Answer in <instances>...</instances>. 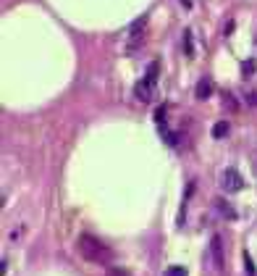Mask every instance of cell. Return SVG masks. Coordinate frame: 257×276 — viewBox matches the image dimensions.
I'll return each instance as SVG.
<instances>
[{
    "label": "cell",
    "mask_w": 257,
    "mask_h": 276,
    "mask_svg": "<svg viewBox=\"0 0 257 276\" xmlns=\"http://www.w3.org/2000/svg\"><path fill=\"white\" fill-rule=\"evenodd\" d=\"M108 276H128V274L121 271V268H111V271H108Z\"/></svg>",
    "instance_id": "5bb4252c"
},
{
    "label": "cell",
    "mask_w": 257,
    "mask_h": 276,
    "mask_svg": "<svg viewBox=\"0 0 257 276\" xmlns=\"http://www.w3.org/2000/svg\"><path fill=\"white\" fill-rule=\"evenodd\" d=\"M241 71H244V76H252L255 74V61H244L241 63Z\"/></svg>",
    "instance_id": "7c38bea8"
},
{
    "label": "cell",
    "mask_w": 257,
    "mask_h": 276,
    "mask_svg": "<svg viewBox=\"0 0 257 276\" xmlns=\"http://www.w3.org/2000/svg\"><path fill=\"white\" fill-rule=\"evenodd\" d=\"M184 53L189 55H194V48H192V32H184Z\"/></svg>",
    "instance_id": "9c48e42d"
},
{
    "label": "cell",
    "mask_w": 257,
    "mask_h": 276,
    "mask_svg": "<svg viewBox=\"0 0 257 276\" xmlns=\"http://www.w3.org/2000/svg\"><path fill=\"white\" fill-rule=\"evenodd\" d=\"M247 105L257 108V89H255V92H249V95H247Z\"/></svg>",
    "instance_id": "4fadbf2b"
},
{
    "label": "cell",
    "mask_w": 257,
    "mask_h": 276,
    "mask_svg": "<svg viewBox=\"0 0 257 276\" xmlns=\"http://www.w3.org/2000/svg\"><path fill=\"white\" fill-rule=\"evenodd\" d=\"M221 184H223V190H226V192H241L244 179H241V174L236 169H226V171H223V176H221Z\"/></svg>",
    "instance_id": "7a4b0ae2"
},
{
    "label": "cell",
    "mask_w": 257,
    "mask_h": 276,
    "mask_svg": "<svg viewBox=\"0 0 257 276\" xmlns=\"http://www.w3.org/2000/svg\"><path fill=\"white\" fill-rule=\"evenodd\" d=\"M213 255H215V268L218 271H223V242H221V237H213Z\"/></svg>",
    "instance_id": "8992f818"
},
{
    "label": "cell",
    "mask_w": 257,
    "mask_h": 276,
    "mask_svg": "<svg viewBox=\"0 0 257 276\" xmlns=\"http://www.w3.org/2000/svg\"><path fill=\"white\" fill-rule=\"evenodd\" d=\"M194 95H197V100H208L210 95H213V82H210L208 76H205V79H200V85H197Z\"/></svg>",
    "instance_id": "5b68a950"
},
{
    "label": "cell",
    "mask_w": 257,
    "mask_h": 276,
    "mask_svg": "<svg viewBox=\"0 0 257 276\" xmlns=\"http://www.w3.org/2000/svg\"><path fill=\"white\" fill-rule=\"evenodd\" d=\"M79 253H81V258L89 260V263H97V266H108V263L113 260V253H111V247L108 245H102L100 240H95L92 234H81L79 237Z\"/></svg>",
    "instance_id": "6da1fadb"
},
{
    "label": "cell",
    "mask_w": 257,
    "mask_h": 276,
    "mask_svg": "<svg viewBox=\"0 0 257 276\" xmlns=\"http://www.w3.org/2000/svg\"><path fill=\"white\" fill-rule=\"evenodd\" d=\"M215 208H218V210H223V213H226L228 218H234V216H236L234 210H231L228 205H226V200H215Z\"/></svg>",
    "instance_id": "30bf717a"
},
{
    "label": "cell",
    "mask_w": 257,
    "mask_h": 276,
    "mask_svg": "<svg viewBox=\"0 0 257 276\" xmlns=\"http://www.w3.org/2000/svg\"><path fill=\"white\" fill-rule=\"evenodd\" d=\"M134 95H137V100H139V103H150V100H152V95H155V85H150L147 79L137 82V87H134Z\"/></svg>",
    "instance_id": "277c9868"
},
{
    "label": "cell",
    "mask_w": 257,
    "mask_h": 276,
    "mask_svg": "<svg viewBox=\"0 0 257 276\" xmlns=\"http://www.w3.org/2000/svg\"><path fill=\"white\" fill-rule=\"evenodd\" d=\"M247 271L255 274V266H252V258H249V255H247Z\"/></svg>",
    "instance_id": "9a60e30c"
},
{
    "label": "cell",
    "mask_w": 257,
    "mask_h": 276,
    "mask_svg": "<svg viewBox=\"0 0 257 276\" xmlns=\"http://www.w3.org/2000/svg\"><path fill=\"white\" fill-rule=\"evenodd\" d=\"M165 276H186V268L184 266H171L168 271H165Z\"/></svg>",
    "instance_id": "8fae6325"
},
{
    "label": "cell",
    "mask_w": 257,
    "mask_h": 276,
    "mask_svg": "<svg viewBox=\"0 0 257 276\" xmlns=\"http://www.w3.org/2000/svg\"><path fill=\"white\" fill-rule=\"evenodd\" d=\"M231 132V126H228V121H218V124L213 126V137L215 139H221V137H226V134Z\"/></svg>",
    "instance_id": "52a82bcc"
},
{
    "label": "cell",
    "mask_w": 257,
    "mask_h": 276,
    "mask_svg": "<svg viewBox=\"0 0 257 276\" xmlns=\"http://www.w3.org/2000/svg\"><path fill=\"white\" fill-rule=\"evenodd\" d=\"M145 27H147V16L139 18V24H134L131 27V37H128V50L139 48V45L145 42Z\"/></svg>",
    "instance_id": "3957f363"
},
{
    "label": "cell",
    "mask_w": 257,
    "mask_h": 276,
    "mask_svg": "<svg viewBox=\"0 0 257 276\" xmlns=\"http://www.w3.org/2000/svg\"><path fill=\"white\" fill-rule=\"evenodd\" d=\"M221 98H223V105H226V111H228V113H236V108H239V105H236L234 95H231V92H221Z\"/></svg>",
    "instance_id": "ba28073f"
}]
</instances>
